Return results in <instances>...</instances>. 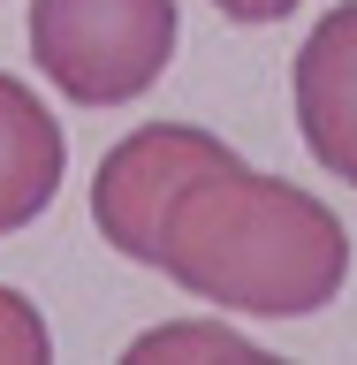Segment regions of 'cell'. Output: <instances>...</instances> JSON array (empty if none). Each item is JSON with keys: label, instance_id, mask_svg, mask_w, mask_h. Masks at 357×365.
I'll list each match as a JSON object with an SVG mask.
<instances>
[{"label": "cell", "instance_id": "cell-1", "mask_svg": "<svg viewBox=\"0 0 357 365\" xmlns=\"http://www.w3.org/2000/svg\"><path fill=\"white\" fill-rule=\"evenodd\" d=\"M152 267L175 289L251 319H312L350 282V228L281 175H259L236 153L182 182L160 205Z\"/></svg>", "mask_w": 357, "mask_h": 365}, {"label": "cell", "instance_id": "cell-2", "mask_svg": "<svg viewBox=\"0 0 357 365\" xmlns=\"http://www.w3.org/2000/svg\"><path fill=\"white\" fill-rule=\"evenodd\" d=\"M175 53V0H31V61L76 107H130Z\"/></svg>", "mask_w": 357, "mask_h": 365}, {"label": "cell", "instance_id": "cell-3", "mask_svg": "<svg viewBox=\"0 0 357 365\" xmlns=\"http://www.w3.org/2000/svg\"><path fill=\"white\" fill-rule=\"evenodd\" d=\"M228 145L221 137L190 130V122H145L99 160V175H91V221L107 236V251L137 259V267H152V228H160V205L175 198L182 182L213 168Z\"/></svg>", "mask_w": 357, "mask_h": 365}, {"label": "cell", "instance_id": "cell-4", "mask_svg": "<svg viewBox=\"0 0 357 365\" xmlns=\"http://www.w3.org/2000/svg\"><path fill=\"white\" fill-rule=\"evenodd\" d=\"M289 91H296L304 153L357 190V0H342L312 23V38L296 46Z\"/></svg>", "mask_w": 357, "mask_h": 365}, {"label": "cell", "instance_id": "cell-5", "mask_svg": "<svg viewBox=\"0 0 357 365\" xmlns=\"http://www.w3.org/2000/svg\"><path fill=\"white\" fill-rule=\"evenodd\" d=\"M61 175H68L61 122L46 114L38 91H23V76L0 68V236L38 221L61 190Z\"/></svg>", "mask_w": 357, "mask_h": 365}, {"label": "cell", "instance_id": "cell-6", "mask_svg": "<svg viewBox=\"0 0 357 365\" xmlns=\"http://www.w3.org/2000/svg\"><path fill=\"white\" fill-rule=\"evenodd\" d=\"M130 358H259L236 327H213V319H175V327H152V335L130 342Z\"/></svg>", "mask_w": 357, "mask_h": 365}, {"label": "cell", "instance_id": "cell-7", "mask_svg": "<svg viewBox=\"0 0 357 365\" xmlns=\"http://www.w3.org/2000/svg\"><path fill=\"white\" fill-rule=\"evenodd\" d=\"M46 358H53V335H46L38 304L0 289V365H46Z\"/></svg>", "mask_w": 357, "mask_h": 365}, {"label": "cell", "instance_id": "cell-8", "mask_svg": "<svg viewBox=\"0 0 357 365\" xmlns=\"http://www.w3.org/2000/svg\"><path fill=\"white\" fill-rule=\"evenodd\" d=\"M228 23H281V16H296L304 0H213Z\"/></svg>", "mask_w": 357, "mask_h": 365}]
</instances>
